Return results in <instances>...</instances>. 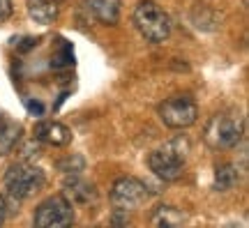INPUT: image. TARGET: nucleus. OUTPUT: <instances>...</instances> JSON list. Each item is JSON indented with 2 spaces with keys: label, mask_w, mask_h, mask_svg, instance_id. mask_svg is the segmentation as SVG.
Listing matches in <instances>:
<instances>
[{
  "label": "nucleus",
  "mask_w": 249,
  "mask_h": 228,
  "mask_svg": "<svg viewBox=\"0 0 249 228\" xmlns=\"http://www.w3.org/2000/svg\"><path fill=\"white\" fill-rule=\"evenodd\" d=\"M238 182H240V171H238L235 164H222V166H217L214 182H213V187L217 192H229Z\"/></svg>",
  "instance_id": "obj_13"
},
{
  "label": "nucleus",
  "mask_w": 249,
  "mask_h": 228,
  "mask_svg": "<svg viewBox=\"0 0 249 228\" xmlns=\"http://www.w3.org/2000/svg\"><path fill=\"white\" fill-rule=\"evenodd\" d=\"M242 134H245V120L233 111H222L208 120L203 140L213 150H229L240 143Z\"/></svg>",
  "instance_id": "obj_2"
},
{
  "label": "nucleus",
  "mask_w": 249,
  "mask_h": 228,
  "mask_svg": "<svg viewBox=\"0 0 249 228\" xmlns=\"http://www.w3.org/2000/svg\"><path fill=\"white\" fill-rule=\"evenodd\" d=\"M71 62H74V51H71V46L67 44V42H60V49H58V53H55V58L51 65L65 67V65H71Z\"/></svg>",
  "instance_id": "obj_16"
},
{
  "label": "nucleus",
  "mask_w": 249,
  "mask_h": 228,
  "mask_svg": "<svg viewBox=\"0 0 249 228\" xmlns=\"http://www.w3.org/2000/svg\"><path fill=\"white\" fill-rule=\"evenodd\" d=\"M65 198L70 203H79V205H88L97 198V189L95 184L83 180L79 175H71L65 180Z\"/></svg>",
  "instance_id": "obj_8"
},
{
  "label": "nucleus",
  "mask_w": 249,
  "mask_h": 228,
  "mask_svg": "<svg viewBox=\"0 0 249 228\" xmlns=\"http://www.w3.org/2000/svg\"><path fill=\"white\" fill-rule=\"evenodd\" d=\"M35 139L44 140L49 145H55V148H62L71 140V132L60 123H39L35 127Z\"/></svg>",
  "instance_id": "obj_10"
},
{
  "label": "nucleus",
  "mask_w": 249,
  "mask_h": 228,
  "mask_svg": "<svg viewBox=\"0 0 249 228\" xmlns=\"http://www.w3.org/2000/svg\"><path fill=\"white\" fill-rule=\"evenodd\" d=\"M21 134H23L21 124H17L9 118H0V157L9 155L17 148L18 140H21Z\"/></svg>",
  "instance_id": "obj_11"
},
{
  "label": "nucleus",
  "mask_w": 249,
  "mask_h": 228,
  "mask_svg": "<svg viewBox=\"0 0 249 228\" xmlns=\"http://www.w3.org/2000/svg\"><path fill=\"white\" fill-rule=\"evenodd\" d=\"M58 168H60L62 173H67V175H79V173H83V168H86V161H83L81 155H71V157L62 159L60 164H58Z\"/></svg>",
  "instance_id": "obj_15"
},
{
  "label": "nucleus",
  "mask_w": 249,
  "mask_h": 228,
  "mask_svg": "<svg viewBox=\"0 0 249 228\" xmlns=\"http://www.w3.org/2000/svg\"><path fill=\"white\" fill-rule=\"evenodd\" d=\"M134 23L139 28V33L148 42H155V44L169 39V35H171L169 14L157 2H152V0H141L136 5V9H134Z\"/></svg>",
  "instance_id": "obj_3"
},
{
  "label": "nucleus",
  "mask_w": 249,
  "mask_h": 228,
  "mask_svg": "<svg viewBox=\"0 0 249 228\" xmlns=\"http://www.w3.org/2000/svg\"><path fill=\"white\" fill-rule=\"evenodd\" d=\"M46 177L42 168L33 166V164H17L9 168V173L5 175V187L12 198L17 201H26L33 193H37L44 187Z\"/></svg>",
  "instance_id": "obj_4"
},
{
  "label": "nucleus",
  "mask_w": 249,
  "mask_h": 228,
  "mask_svg": "<svg viewBox=\"0 0 249 228\" xmlns=\"http://www.w3.org/2000/svg\"><path fill=\"white\" fill-rule=\"evenodd\" d=\"M185 221V214L178 208H171V205H161L155 210L152 214V224L160 228H171V226H180Z\"/></svg>",
  "instance_id": "obj_14"
},
{
  "label": "nucleus",
  "mask_w": 249,
  "mask_h": 228,
  "mask_svg": "<svg viewBox=\"0 0 249 228\" xmlns=\"http://www.w3.org/2000/svg\"><path fill=\"white\" fill-rule=\"evenodd\" d=\"M145 198H148V187L136 177H120L111 187V203L118 212L136 210L145 203Z\"/></svg>",
  "instance_id": "obj_5"
},
{
  "label": "nucleus",
  "mask_w": 249,
  "mask_h": 228,
  "mask_svg": "<svg viewBox=\"0 0 249 228\" xmlns=\"http://www.w3.org/2000/svg\"><path fill=\"white\" fill-rule=\"evenodd\" d=\"M28 14L39 26H49L58 18V7L53 0H28Z\"/></svg>",
  "instance_id": "obj_12"
},
{
  "label": "nucleus",
  "mask_w": 249,
  "mask_h": 228,
  "mask_svg": "<svg viewBox=\"0 0 249 228\" xmlns=\"http://www.w3.org/2000/svg\"><path fill=\"white\" fill-rule=\"evenodd\" d=\"M26 108H28V113H30V115H37V118L44 113V106L39 104L37 99H26Z\"/></svg>",
  "instance_id": "obj_17"
},
{
  "label": "nucleus",
  "mask_w": 249,
  "mask_h": 228,
  "mask_svg": "<svg viewBox=\"0 0 249 228\" xmlns=\"http://www.w3.org/2000/svg\"><path fill=\"white\" fill-rule=\"evenodd\" d=\"M187 155H189V140L187 136H176V139L166 140L160 150H155L148 157V166L157 177L161 180H178L182 175Z\"/></svg>",
  "instance_id": "obj_1"
},
{
  "label": "nucleus",
  "mask_w": 249,
  "mask_h": 228,
  "mask_svg": "<svg viewBox=\"0 0 249 228\" xmlns=\"http://www.w3.org/2000/svg\"><path fill=\"white\" fill-rule=\"evenodd\" d=\"M5 217H7V201H5V196L0 193V224L5 221Z\"/></svg>",
  "instance_id": "obj_19"
},
{
  "label": "nucleus",
  "mask_w": 249,
  "mask_h": 228,
  "mask_svg": "<svg viewBox=\"0 0 249 228\" xmlns=\"http://www.w3.org/2000/svg\"><path fill=\"white\" fill-rule=\"evenodd\" d=\"M83 5L104 26H116L120 18V0H83Z\"/></svg>",
  "instance_id": "obj_9"
},
{
  "label": "nucleus",
  "mask_w": 249,
  "mask_h": 228,
  "mask_svg": "<svg viewBox=\"0 0 249 228\" xmlns=\"http://www.w3.org/2000/svg\"><path fill=\"white\" fill-rule=\"evenodd\" d=\"M161 123L171 129H185L192 127L198 118V106L189 97H171L160 106Z\"/></svg>",
  "instance_id": "obj_6"
},
{
  "label": "nucleus",
  "mask_w": 249,
  "mask_h": 228,
  "mask_svg": "<svg viewBox=\"0 0 249 228\" xmlns=\"http://www.w3.org/2000/svg\"><path fill=\"white\" fill-rule=\"evenodd\" d=\"M12 17V0H0V21H7Z\"/></svg>",
  "instance_id": "obj_18"
},
{
  "label": "nucleus",
  "mask_w": 249,
  "mask_h": 228,
  "mask_svg": "<svg viewBox=\"0 0 249 228\" xmlns=\"http://www.w3.org/2000/svg\"><path fill=\"white\" fill-rule=\"evenodd\" d=\"M74 221L71 203L65 196H51L46 198L35 212V226L37 228H62Z\"/></svg>",
  "instance_id": "obj_7"
}]
</instances>
